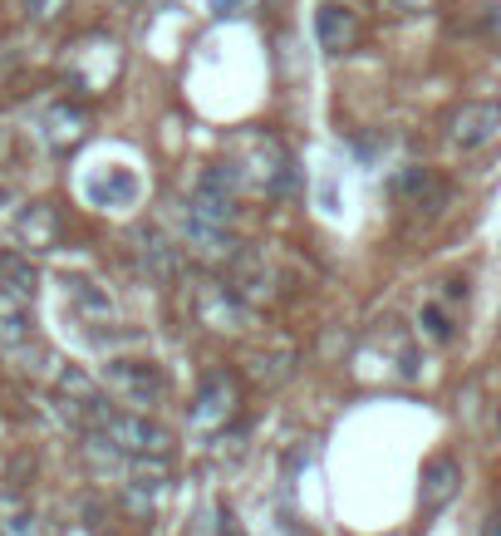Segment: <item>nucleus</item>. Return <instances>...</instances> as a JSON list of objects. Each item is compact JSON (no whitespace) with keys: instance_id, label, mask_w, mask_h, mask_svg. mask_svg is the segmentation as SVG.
Here are the masks:
<instances>
[{"instance_id":"cd10ccee","label":"nucleus","mask_w":501,"mask_h":536,"mask_svg":"<svg viewBox=\"0 0 501 536\" xmlns=\"http://www.w3.org/2000/svg\"><path fill=\"white\" fill-rule=\"evenodd\" d=\"M0 271H5V256H0Z\"/></svg>"},{"instance_id":"1a4fd4ad","label":"nucleus","mask_w":501,"mask_h":536,"mask_svg":"<svg viewBox=\"0 0 501 536\" xmlns=\"http://www.w3.org/2000/svg\"><path fill=\"white\" fill-rule=\"evenodd\" d=\"M138 192H143V182L133 168H104V173H94V178H84V197H89V207H133L138 202Z\"/></svg>"},{"instance_id":"423d86ee","label":"nucleus","mask_w":501,"mask_h":536,"mask_svg":"<svg viewBox=\"0 0 501 536\" xmlns=\"http://www.w3.org/2000/svg\"><path fill=\"white\" fill-rule=\"evenodd\" d=\"M236 379L231 374H212L207 384H202V394H197V404H192V428L197 433H212V428H226L231 418H236Z\"/></svg>"},{"instance_id":"f03ea898","label":"nucleus","mask_w":501,"mask_h":536,"mask_svg":"<svg viewBox=\"0 0 501 536\" xmlns=\"http://www.w3.org/2000/svg\"><path fill=\"white\" fill-rule=\"evenodd\" d=\"M192 300H197V320H202L207 330L241 335V330H251V325H256V310L241 300L236 286H226V281H202Z\"/></svg>"},{"instance_id":"393cba45","label":"nucleus","mask_w":501,"mask_h":536,"mask_svg":"<svg viewBox=\"0 0 501 536\" xmlns=\"http://www.w3.org/2000/svg\"><path fill=\"white\" fill-rule=\"evenodd\" d=\"M389 10H398V15H413V10H423V5H433V0H384Z\"/></svg>"},{"instance_id":"6ab92c4d","label":"nucleus","mask_w":501,"mask_h":536,"mask_svg":"<svg viewBox=\"0 0 501 536\" xmlns=\"http://www.w3.org/2000/svg\"><path fill=\"white\" fill-rule=\"evenodd\" d=\"M251 379L256 384H280V379H290V355L280 350V355H256L251 359Z\"/></svg>"},{"instance_id":"dca6fc26","label":"nucleus","mask_w":501,"mask_h":536,"mask_svg":"<svg viewBox=\"0 0 501 536\" xmlns=\"http://www.w3.org/2000/svg\"><path fill=\"white\" fill-rule=\"evenodd\" d=\"M163 492H167L163 468H158L153 477H133V482L123 487V507H128V512H138V517H153V512H158V502H163Z\"/></svg>"},{"instance_id":"20e7f679","label":"nucleus","mask_w":501,"mask_h":536,"mask_svg":"<svg viewBox=\"0 0 501 536\" xmlns=\"http://www.w3.org/2000/svg\"><path fill=\"white\" fill-rule=\"evenodd\" d=\"M497 133H501V99H467V104L452 109V119H447V138H452L462 153L487 148Z\"/></svg>"},{"instance_id":"f3484780","label":"nucleus","mask_w":501,"mask_h":536,"mask_svg":"<svg viewBox=\"0 0 501 536\" xmlns=\"http://www.w3.org/2000/svg\"><path fill=\"white\" fill-rule=\"evenodd\" d=\"M35 286H40V271L30 266V256H5V271H0V291L15 300H35Z\"/></svg>"},{"instance_id":"7ed1b4c3","label":"nucleus","mask_w":501,"mask_h":536,"mask_svg":"<svg viewBox=\"0 0 501 536\" xmlns=\"http://www.w3.org/2000/svg\"><path fill=\"white\" fill-rule=\"evenodd\" d=\"M104 379H109V389L118 399H128V404H138V409L158 404L167 394V374L158 359H109Z\"/></svg>"},{"instance_id":"ddd939ff","label":"nucleus","mask_w":501,"mask_h":536,"mask_svg":"<svg viewBox=\"0 0 501 536\" xmlns=\"http://www.w3.org/2000/svg\"><path fill=\"white\" fill-rule=\"evenodd\" d=\"M40 133H45V143H50L55 153H69V148L89 133V114H84L79 104H55V109L40 119Z\"/></svg>"},{"instance_id":"0eeeda50","label":"nucleus","mask_w":501,"mask_h":536,"mask_svg":"<svg viewBox=\"0 0 501 536\" xmlns=\"http://www.w3.org/2000/svg\"><path fill=\"white\" fill-rule=\"evenodd\" d=\"M315 40H320L325 55H349V50L364 40V25H359V15H354L349 5L325 0L320 15H315Z\"/></svg>"},{"instance_id":"a211bd4d","label":"nucleus","mask_w":501,"mask_h":536,"mask_svg":"<svg viewBox=\"0 0 501 536\" xmlns=\"http://www.w3.org/2000/svg\"><path fill=\"white\" fill-rule=\"evenodd\" d=\"M55 389H59V399H64V404H99V399H104V394H99V384H94L84 369H74V364H69V369H59Z\"/></svg>"},{"instance_id":"a878e982","label":"nucleus","mask_w":501,"mask_h":536,"mask_svg":"<svg viewBox=\"0 0 501 536\" xmlns=\"http://www.w3.org/2000/svg\"><path fill=\"white\" fill-rule=\"evenodd\" d=\"M482 536H501V517H492V522L482 527Z\"/></svg>"},{"instance_id":"f8f14e48","label":"nucleus","mask_w":501,"mask_h":536,"mask_svg":"<svg viewBox=\"0 0 501 536\" xmlns=\"http://www.w3.org/2000/svg\"><path fill=\"white\" fill-rule=\"evenodd\" d=\"M133 251H138V261H143V271L153 276V281H172L177 276V246L158 232V227H138L133 232Z\"/></svg>"},{"instance_id":"bb28decb","label":"nucleus","mask_w":501,"mask_h":536,"mask_svg":"<svg viewBox=\"0 0 501 536\" xmlns=\"http://www.w3.org/2000/svg\"><path fill=\"white\" fill-rule=\"evenodd\" d=\"M497 433H501V414H497Z\"/></svg>"},{"instance_id":"6e6552de","label":"nucleus","mask_w":501,"mask_h":536,"mask_svg":"<svg viewBox=\"0 0 501 536\" xmlns=\"http://www.w3.org/2000/svg\"><path fill=\"white\" fill-rule=\"evenodd\" d=\"M241 173L246 182H256V187H266V192H285L290 187V153L280 148L276 138H251V158L241 163Z\"/></svg>"},{"instance_id":"9d476101","label":"nucleus","mask_w":501,"mask_h":536,"mask_svg":"<svg viewBox=\"0 0 501 536\" xmlns=\"http://www.w3.org/2000/svg\"><path fill=\"white\" fill-rule=\"evenodd\" d=\"M15 241L30 251V256H40V251H55L59 241V212L50 202H30V207H20V217H15Z\"/></svg>"},{"instance_id":"c85d7f7f","label":"nucleus","mask_w":501,"mask_h":536,"mask_svg":"<svg viewBox=\"0 0 501 536\" xmlns=\"http://www.w3.org/2000/svg\"><path fill=\"white\" fill-rule=\"evenodd\" d=\"M497 517H501V507H497Z\"/></svg>"},{"instance_id":"5701e85b","label":"nucleus","mask_w":501,"mask_h":536,"mask_svg":"<svg viewBox=\"0 0 501 536\" xmlns=\"http://www.w3.org/2000/svg\"><path fill=\"white\" fill-rule=\"evenodd\" d=\"M217 536H246L241 532V522H236V512H226L222 507V517H217Z\"/></svg>"},{"instance_id":"2eb2a0df","label":"nucleus","mask_w":501,"mask_h":536,"mask_svg":"<svg viewBox=\"0 0 501 536\" xmlns=\"http://www.w3.org/2000/svg\"><path fill=\"white\" fill-rule=\"evenodd\" d=\"M30 340V305L0 291V345L5 350H20Z\"/></svg>"},{"instance_id":"412c9836","label":"nucleus","mask_w":501,"mask_h":536,"mask_svg":"<svg viewBox=\"0 0 501 536\" xmlns=\"http://www.w3.org/2000/svg\"><path fill=\"white\" fill-rule=\"evenodd\" d=\"M64 5H69V0H25V15H30L35 25H50Z\"/></svg>"},{"instance_id":"f257e3e1","label":"nucleus","mask_w":501,"mask_h":536,"mask_svg":"<svg viewBox=\"0 0 501 536\" xmlns=\"http://www.w3.org/2000/svg\"><path fill=\"white\" fill-rule=\"evenodd\" d=\"M99 438L109 443L113 453H128V458H153L163 463L172 453V433L163 423H153L148 414H133V409H113L104 423H99Z\"/></svg>"},{"instance_id":"4468645a","label":"nucleus","mask_w":501,"mask_h":536,"mask_svg":"<svg viewBox=\"0 0 501 536\" xmlns=\"http://www.w3.org/2000/svg\"><path fill=\"white\" fill-rule=\"evenodd\" d=\"M393 192L403 197V202H413V207H428V212H443L447 202V187L428 168H403L398 178H393Z\"/></svg>"},{"instance_id":"aec40b11","label":"nucleus","mask_w":501,"mask_h":536,"mask_svg":"<svg viewBox=\"0 0 501 536\" xmlns=\"http://www.w3.org/2000/svg\"><path fill=\"white\" fill-rule=\"evenodd\" d=\"M0 532L5 536H40V517L25 512V507H10V517L0 522Z\"/></svg>"},{"instance_id":"b1692460","label":"nucleus","mask_w":501,"mask_h":536,"mask_svg":"<svg viewBox=\"0 0 501 536\" xmlns=\"http://www.w3.org/2000/svg\"><path fill=\"white\" fill-rule=\"evenodd\" d=\"M251 0H207V10L212 15H236V10H246Z\"/></svg>"},{"instance_id":"4be33fe9","label":"nucleus","mask_w":501,"mask_h":536,"mask_svg":"<svg viewBox=\"0 0 501 536\" xmlns=\"http://www.w3.org/2000/svg\"><path fill=\"white\" fill-rule=\"evenodd\" d=\"M423 330H428L433 340H452V325H447V315L438 310V305H428V310H423Z\"/></svg>"},{"instance_id":"9b49d317","label":"nucleus","mask_w":501,"mask_h":536,"mask_svg":"<svg viewBox=\"0 0 501 536\" xmlns=\"http://www.w3.org/2000/svg\"><path fill=\"white\" fill-rule=\"evenodd\" d=\"M457 487H462V463H457V458H433V463L423 468L418 507H423V512H443L447 502L457 497Z\"/></svg>"},{"instance_id":"39448f33","label":"nucleus","mask_w":501,"mask_h":536,"mask_svg":"<svg viewBox=\"0 0 501 536\" xmlns=\"http://www.w3.org/2000/svg\"><path fill=\"white\" fill-rule=\"evenodd\" d=\"M177 237H182V246H187L192 256H202V261H236V256H241V241L231 237L226 227L202 222L192 207H177Z\"/></svg>"}]
</instances>
